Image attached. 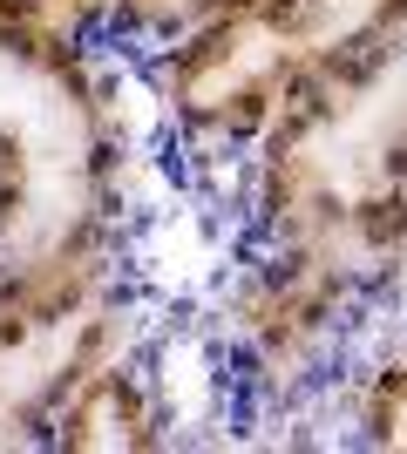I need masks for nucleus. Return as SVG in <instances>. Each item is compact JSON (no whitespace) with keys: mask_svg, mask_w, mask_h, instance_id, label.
Here are the masks:
<instances>
[{"mask_svg":"<svg viewBox=\"0 0 407 454\" xmlns=\"http://www.w3.org/2000/svg\"><path fill=\"white\" fill-rule=\"evenodd\" d=\"M258 238L367 285L407 258V14L333 61L258 136Z\"/></svg>","mask_w":407,"mask_h":454,"instance_id":"1","label":"nucleus"},{"mask_svg":"<svg viewBox=\"0 0 407 454\" xmlns=\"http://www.w3.org/2000/svg\"><path fill=\"white\" fill-rule=\"evenodd\" d=\"M122 136L82 48L0 27V305L109 292Z\"/></svg>","mask_w":407,"mask_h":454,"instance_id":"2","label":"nucleus"},{"mask_svg":"<svg viewBox=\"0 0 407 454\" xmlns=\"http://www.w3.org/2000/svg\"><path fill=\"white\" fill-rule=\"evenodd\" d=\"M319 75L299 27L278 0H245L231 14L156 48L150 89L184 136L197 143H258L292 95Z\"/></svg>","mask_w":407,"mask_h":454,"instance_id":"3","label":"nucleus"},{"mask_svg":"<svg viewBox=\"0 0 407 454\" xmlns=\"http://www.w3.org/2000/svg\"><path fill=\"white\" fill-rule=\"evenodd\" d=\"M129 305L116 292L75 305H0V448H48L61 400L96 366L129 353Z\"/></svg>","mask_w":407,"mask_h":454,"instance_id":"4","label":"nucleus"},{"mask_svg":"<svg viewBox=\"0 0 407 454\" xmlns=\"http://www.w3.org/2000/svg\"><path fill=\"white\" fill-rule=\"evenodd\" d=\"M353 292L360 285L340 278L333 265H319L306 251H286V245H265V258L238 278L224 319H231L245 360L258 366V380L292 387V380H306L312 366L326 360V346L340 340Z\"/></svg>","mask_w":407,"mask_h":454,"instance_id":"5","label":"nucleus"},{"mask_svg":"<svg viewBox=\"0 0 407 454\" xmlns=\"http://www.w3.org/2000/svg\"><path fill=\"white\" fill-rule=\"evenodd\" d=\"M48 448H61V454H150V448H163V407H156L150 380L129 366V353L96 366L75 394L61 400Z\"/></svg>","mask_w":407,"mask_h":454,"instance_id":"6","label":"nucleus"},{"mask_svg":"<svg viewBox=\"0 0 407 454\" xmlns=\"http://www.w3.org/2000/svg\"><path fill=\"white\" fill-rule=\"evenodd\" d=\"M0 27L48 48H89L109 27V0H0Z\"/></svg>","mask_w":407,"mask_h":454,"instance_id":"7","label":"nucleus"},{"mask_svg":"<svg viewBox=\"0 0 407 454\" xmlns=\"http://www.w3.org/2000/svg\"><path fill=\"white\" fill-rule=\"evenodd\" d=\"M231 7H245V0H109V35L170 48V41H184L191 27L231 14Z\"/></svg>","mask_w":407,"mask_h":454,"instance_id":"8","label":"nucleus"},{"mask_svg":"<svg viewBox=\"0 0 407 454\" xmlns=\"http://www.w3.org/2000/svg\"><path fill=\"white\" fill-rule=\"evenodd\" d=\"M360 441L407 454V353L367 380V394H360Z\"/></svg>","mask_w":407,"mask_h":454,"instance_id":"9","label":"nucleus"}]
</instances>
